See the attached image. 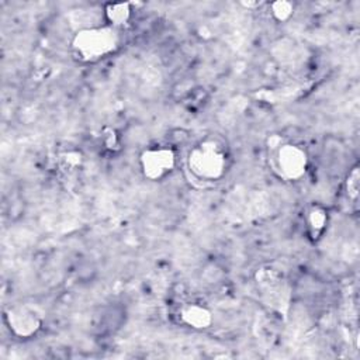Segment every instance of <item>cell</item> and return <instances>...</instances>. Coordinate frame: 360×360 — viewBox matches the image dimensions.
<instances>
[{"label": "cell", "instance_id": "6da1fadb", "mask_svg": "<svg viewBox=\"0 0 360 360\" xmlns=\"http://www.w3.org/2000/svg\"><path fill=\"white\" fill-rule=\"evenodd\" d=\"M120 31L111 25L89 27L79 30L72 38V49L83 62L100 60L120 46Z\"/></svg>", "mask_w": 360, "mask_h": 360}, {"label": "cell", "instance_id": "7a4b0ae2", "mask_svg": "<svg viewBox=\"0 0 360 360\" xmlns=\"http://www.w3.org/2000/svg\"><path fill=\"white\" fill-rule=\"evenodd\" d=\"M190 173L201 181H218L228 167V158L224 146L214 139H204L194 145L187 155Z\"/></svg>", "mask_w": 360, "mask_h": 360}, {"label": "cell", "instance_id": "3957f363", "mask_svg": "<svg viewBox=\"0 0 360 360\" xmlns=\"http://www.w3.org/2000/svg\"><path fill=\"white\" fill-rule=\"evenodd\" d=\"M42 314L32 304H15L4 312V321L17 338H31L42 326Z\"/></svg>", "mask_w": 360, "mask_h": 360}, {"label": "cell", "instance_id": "277c9868", "mask_svg": "<svg viewBox=\"0 0 360 360\" xmlns=\"http://www.w3.org/2000/svg\"><path fill=\"white\" fill-rule=\"evenodd\" d=\"M274 160L280 176L290 181L304 177L308 167V155L305 149L291 142L281 143L276 149Z\"/></svg>", "mask_w": 360, "mask_h": 360}, {"label": "cell", "instance_id": "5b68a950", "mask_svg": "<svg viewBox=\"0 0 360 360\" xmlns=\"http://www.w3.org/2000/svg\"><path fill=\"white\" fill-rule=\"evenodd\" d=\"M139 165L146 179L158 181L173 172L176 166V153L169 146L148 148L141 153Z\"/></svg>", "mask_w": 360, "mask_h": 360}, {"label": "cell", "instance_id": "8992f818", "mask_svg": "<svg viewBox=\"0 0 360 360\" xmlns=\"http://www.w3.org/2000/svg\"><path fill=\"white\" fill-rule=\"evenodd\" d=\"M257 285L266 302L277 309H283L290 298V287L283 273L277 269L267 267L257 271Z\"/></svg>", "mask_w": 360, "mask_h": 360}, {"label": "cell", "instance_id": "52a82bcc", "mask_svg": "<svg viewBox=\"0 0 360 360\" xmlns=\"http://www.w3.org/2000/svg\"><path fill=\"white\" fill-rule=\"evenodd\" d=\"M180 319L183 323H186L187 326L197 329V330H202L211 326L214 318H212V312L201 305V304H186L181 307L180 309Z\"/></svg>", "mask_w": 360, "mask_h": 360}, {"label": "cell", "instance_id": "ba28073f", "mask_svg": "<svg viewBox=\"0 0 360 360\" xmlns=\"http://www.w3.org/2000/svg\"><path fill=\"white\" fill-rule=\"evenodd\" d=\"M131 13L132 10L129 3H108L105 4V8H104V14H105V20L108 21V25L118 30L129 21Z\"/></svg>", "mask_w": 360, "mask_h": 360}, {"label": "cell", "instance_id": "9c48e42d", "mask_svg": "<svg viewBox=\"0 0 360 360\" xmlns=\"http://www.w3.org/2000/svg\"><path fill=\"white\" fill-rule=\"evenodd\" d=\"M305 224L312 238H318L326 228L328 212L321 205H311L305 214Z\"/></svg>", "mask_w": 360, "mask_h": 360}, {"label": "cell", "instance_id": "30bf717a", "mask_svg": "<svg viewBox=\"0 0 360 360\" xmlns=\"http://www.w3.org/2000/svg\"><path fill=\"white\" fill-rule=\"evenodd\" d=\"M270 10H271V15L283 22V21H287L292 13H294V6L290 3V1H274L270 4Z\"/></svg>", "mask_w": 360, "mask_h": 360}, {"label": "cell", "instance_id": "8fae6325", "mask_svg": "<svg viewBox=\"0 0 360 360\" xmlns=\"http://www.w3.org/2000/svg\"><path fill=\"white\" fill-rule=\"evenodd\" d=\"M359 190H360V174H359V167L354 166L346 177V193L349 198L356 200L359 195Z\"/></svg>", "mask_w": 360, "mask_h": 360}]
</instances>
